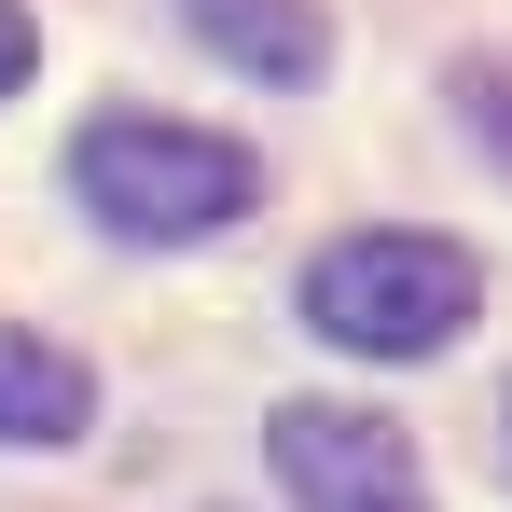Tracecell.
<instances>
[{
    "instance_id": "8",
    "label": "cell",
    "mask_w": 512,
    "mask_h": 512,
    "mask_svg": "<svg viewBox=\"0 0 512 512\" xmlns=\"http://www.w3.org/2000/svg\"><path fill=\"white\" fill-rule=\"evenodd\" d=\"M499 443H512V402H499Z\"/></svg>"
},
{
    "instance_id": "2",
    "label": "cell",
    "mask_w": 512,
    "mask_h": 512,
    "mask_svg": "<svg viewBox=\"0 0 512 512\" xmlns=\"http://www.w3.org/2000/svg\"><path fill=\"white\" fill-rule=\"evenodd\" d=\"M457 319H485V263L457 236L374 222V236H333L305 263V333L346 346V360H443Z\"/></svg>"
},
{
    "instance_id": "1",
    "label": "cell",
    "mask_w": 512,
    "mask_h": 512,
    "mask_svg": "<svg viewBox=\"0 0 512 512\" xmlns=\"http://www.w3.org/2000/svg\"><path fill=\"white\" fill-rule=\"evenodd\" d=\"M70 194L97 208V236H125V250H194V236H236L263 208V167H250V139H222V125L97 111L70 139Z\"/></svg>"
},
{
    "instance_id": "3",
    "label": "cell",
    "mask_w": 512,
    "mask_h": 512,
    "mask_svg": "<svg viewBox=\"0 0 512 512\" xmlns=\"http://www.w3.org/2000/svg\"><path fill=\"white\" fill-rule=\"evenodd\" d=\"M263 457H277L291 512H429L416 443L388 416H360V402H277L263 416Z\"/></svg>"
},
{
    "instance_id": "5",
    "label": "cell",
    "mask_w": 512,
    "mask_h": 512,
    "mask_svg": "<svg viewBox=\"0 0 512 512\" xmlns=\"http://www.w3.org/2000/svg\"><path fill=\"white\" fill-rule=\"evenodd\" d=\"M97 416V374L70 360V346H42V333H0V457H56V443H84Z\"/></svg>"
},
{
    "instance_id": "7",
    "label": "cell",
    "mask_w": 512,
    "mask_h": 512,
    "mask_svg": "<svg viewBox=\"0 0 512 512\" xmlns=\"http://www.w3.org/2000/svg\"><path fill=\"white\" fill-rule=\"evenodd\" d=\"M42 70V28H28V0H0V97Z\"/></svg>"
},
{
    "instance_id": "6",
    "label": "cell",
    "mask_w": 512,
    "mask_h": 512,
    "mask_svg": "<svg viewBox=\"0 0 512 512\" xmlns=\"http://www.w3.org/2000/svg\"><path fill=\"white\" fill-rule=\"evenodd\" d=\"M457 111H471V139L512 153V70H457Z\"/></svg>"
},
{
    "instance_id": "4",
    "label": "cell",
    "mask_w": 512,
    "mask_h": 512,
    "mask_svg": "<svg viewBox=\"0 0 512 512\" xmlns=\"http://www.w3.org/2000/svg\"><path fill=\"white\" fill-rule=\"evenodd\" d=\"M180 28H194L236 84H319V70H333L319 0H180Z\"/></svg>"
}]
</instances>
